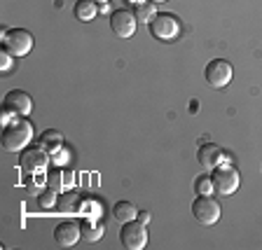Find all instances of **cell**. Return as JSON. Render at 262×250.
I'll return each mask as SVG.
<instances>
[{
    "mask_svg": "<svg viewBox=\"0 0 262 250\" xmlns=\"http://www.w3.org/2000/svg\"><path fill=\"white\" fill-rule=\"evenodd\" d=\"M80 232H82V239L89 241V243H94V241H98L101 236H103V224L101 222H94V220H82L80 222Z\"/></svg>",
    "mask_w": 262,
    "mask_h": 250,
    "instance_id": "cell-15",
    "label": "cell"
},
{
    "mask_svg": "<svg viewBox=\"0 0 262 250\" xmlns=\"http://www.w3.org/2000/svg\"><path fill=\"white\" fill-rule=\"evenodd\" d=\"M47 166H49V152L42 145L24 147L21 150V157H19V169L21 171L35 175V173H42Z\"/></svg>",
    "mask_w": 262,
    "mask_h": 250,
    "instance_id": "cell-5",
    "label": "cell"
},
{
    "mask_svg": "<svg viewBox=\"0 0 262 250\" xmlns=\"http://www.w3.org/2000/svg\"><path fill=\"white\" fill-rule=\"evenodd\" d=\"M96 3H101V5H105V3H108V0H96Z\"/></svg>",
    "mask_w": 262,
    "mask_h": 250,
    "instance_id": "cell-25",
    "label": "cell"
},
{
    "mask_svg": "<svg viewBox=\"0 0 262 250\" xmlns=\"http://www.w3.org/2000/svg\"><path fill=\"white\" fill-rule=\"evenodd\" d=\"M3 47L5 52H10L14 59L19 56H26L33 49V35L24 28H10V31L3 33Z\"/></svg>",
    "mask_w": 262,
    "mask_h": 250,
    "instance_id": "cell-3",
    "label": "cell"
},
{
    "mask_svg": "<svg viewBox=\"0 0 262 250\" xmlns=\"http://www.w3.org/2000/svg\"><path fill=\"white\" fill-rule=\"evenodd\" d=\"M7 56H12L10 52H3V59H0V68H5V71L10 68V59H7Z\"/></svg>",
    "mask_w": 262,
    "mask_h": 250,
    "instance_id": "cell-22",
    "label": "cell"
},
{
    "mask_svg": "<svg viewBox=\"0 0 262 250\" xmlns=\"http://www.w3.org/2000/svg\"><path fill=\"white\" fill-rule=\"evenodd\" d=\"M199 194H211L213 192V180L208 178V175H202V178L196 180V187H194Z\"/></svg>",
    "mask_w": 262,
    "mask_h": 250,
    "instance_id": "cell-21",
    "label": "cell"
},
{
    "mask_svg": "<svg viewBox=\"0 0 262 250\" xmlns=\"http://www.w3.org/2000/svg\"><path fill=\"white\" fill-rule=\"evenodd\" d=\"M54 239H56V243L63 245V248L75 245L77 241L82 239L80 224L73 222V220H63V222H59V224H56V229H54Z\"/></svg>",
    "mask_w": 262,
    "mask_h": 250,
    "instance_id": "cell-12",
    "label": "cell"
},
{
    "mask_svg": "<svg viewBox=\"0 0 262 250\" xmlns=\"http://www.w3.org/2000/svg\"><path fill=\"white\" fill-rule=\"evenodd\" d=\"M192 215L199 224L204 227H211L220 220V203L213 199L211 194H199L192 203Z\"/></svg>",
    "mask_w": 262,
    "mask_h": 250,
    "instance_id": "cell-2",
    "label": "cell"
},
{
    "mask_svg": "<svg viewBox=\"0 0 262 250\" xmlns=\"http://www.w3.org/2000/svg\"><path fill=\"white\" fill-rule=\"evenodd\" d=\"M38 201H40L42 208H54L56 206V192L47 187V192H42V194L38 196Z\"/></svg>",
    "mask_w": 262,
    "mask_h": 250,
    "instance_id": "cell-20",
    "label": "cell"
},
{
    "mask_svg": "<svg viewBox=\"0 0 262 250\" xmlns=\"http://www.w3.org/2000/svg\"><path fill=\"white\" fill-rule=\"evenodd\" d=\"M124 3H131V5H141L143 0H124Z\"/></svg>",
    "mask_w": 262,
    "mask_h": 250,
    "instance_id": "cell-24",
    "label": "cell"
},
{
    "mask_svg": "<svg viewBox=\"0 0 262 250\" xmlns=\"http://www.w3.org/2000/svg\"><path fill=\"white\" fill-rule=\"evenodd\" d=\"M134 14H136V19L138 21H143V24H150L152 21V16L157 14V12H155V0H143L141 5H136V12H134Z\"/></svg>",
    "mask_w": 262,
    "mask_h": 250,
    "instance_id": "cell-19",
    "label": "cell"
},
{
    "mask_svg": "<svg viewBox=\"0 0 262 250\" xmlns=\"http://www.w3.org/2000/svg\"><path fill=\"white\" fill-rule=\"evenodd\" d=\"M5 110L10 115H16V117H26V115L33 110V101L26 92L14 89V92H10L5 96Z\"/></svg>",
    "mask_w": 262,
    "mask_h": 250,
    "instance_id": "cell-10",
    "label": "cell"
},
{
    "mask_svg": "<svg viewBox=\"0 0 262 250\" xmlns=\"http://www.w3.org/2000/svg\"><path fill=\"white\" fill-rule=\"evenodd\" d=\"M80 196L75 194V192H63V194H59V199H56V208H59L61 213H77L80 211Z\"/></svg>",
    "mask_w": 262,
    "mask_h": 250,
    "instance_id": "cell-14",
    "label": "cell"
},
{
    "mask_svg": "<svg viewBox=\"0 0 262 250\" xmlns=\"http://www.w3.org/2000/svg\"><path fill=\"white\" fill-rule=\"evenodd\" d=\"M204 77H206V82L211 84V87L223 89V87H227L229 82H232V77H234V71H232V63H229V61L215 59V61H211V63L206 65Z\"/></svg>",
    "mask_w": 262,
    "mask_h": 250,
    "instance_id": "cell-8",
    "label": "cell"
},
{
    "mask_svg": "<svg viewBox=\"0 0 262 250\" xmlns=\"http://www.w3.org/2000/svg\"><path fill=\"white\" fill-rule=\"evenodd\" d=\"M40 145H42L49 154L59 152L61 145H63V136H61V131H56V129H47V131L42 133V136H40Z\"/></svg>",
    "mask_w": 262,
    "mask_h": 250,
    "instance_id": "cell-13",
    "label": "cell"
},
{
    "mask_svg": "<svg viewBox=\"0 0 262 250\" xmlns=\"http://www.w3.org/2000/svg\"><path fill=\"white\" fill-rule=\"evenodd\" d=\"M96 0H77L75 3V16L80 19V21H92V19H96Z\"/></svg>",
    "mask_w": 262,
    "mask_h": 250,
    "instance_id": "cell-17",
    "label": "cell"
},
{
    "mask_svg": "<svg viewBox=\"0 0 262 250\" xmlns=\"http://www.w3.org/2000/svg\"><path fill=\"white\" fill-rule=\"evenodd\" d=\"M155 3H166V0H155Z\"/></svg>",
    "mask_w": 262,
    "mask_h": 250,
    "instance_id": "cell-26",
    "label": "cell"
},
{
    "mask_svg": "<svg viewBox=\"0 0 262 250\" xmlns=\"http://www.w3.org/2000/svg\"><path fill=\"white\" fill-rule=\"evenodd\" d=\"M71 180H73V175H71V173H61V171H49V175H47V187H49V190H54V192H59V187L71 185Z\"/></svg>",
    "mask_w": 262,
    "mask_h": 250,
    "instance_id": "cell-18",
    "label": "cell"
},
{
    "mask_svg": "<svg viewBox=\"0 0 262 250\" xmlns=\"http://www.w3.org/2000/svg\"><path fill=\"white\" fill-rule=\"evenodd\" d=\"M120 243L124 245L126 250H141L147 245V229L145 222H136V220H129L124 222L120 232Z\"/></svg>",
    "mask_w": 262,
    "mask_h": 250,
    "instance_id": "cell-7",
    "label": "cell"
},
{
    "mask_svg": "<svg viewBox=\"0 0 262 250\" xmlns=\"http://www.w3.org/2000/svg\"><path fill=\"white\" fill-rule=\"evenodd\" d=\"M147 26H150L152 38L162 40V42H171V40L178 38V33H180V26H178V21H176V16L166 14V12L155 14L152 21L147 24Z\"/></svg>",
    "mask_w": 262,
    "mask_h": 250,
    "instance_id": "cell-6",
    "label": "cell"
},
{
    "mask_svg": "<svg viewBox=\"0 0 262 250\" xmlns=\"http://www.w3.org/2000/svg\"><path fill=\"white\" fill-rule=\"evenodd\" d=\"M138 218H141V222H150V213H147V211H143V213H138Z\"/></svg>",
    "mask_w": 262,
    "mask_h": 250,
    "instance_id": "cell-23",
    "label": "cell"
},
{
    "mask_svg": "<svg viewBox=\"0 0 262 250\" xmlns=\"http://www.w3.org/2000/svg\"><path fill=\"white\" fill-rule=\"evenodd\" d=\"M31 138H33V126L24 117L5 124V129H3V147L10 150V152H21L24 147L31 143Z\"/></svg>",
    "mask_w": 262,
    "mask_h": 250,
    "instance_id": "cell-1",
    "label": "cell"
},
{
    "mask_svg": "<svg viewBox=\"0 0 262 250\" xmlns=\"http://www.w3.org/2000/svg\"><path fill=\"white\" fill-rule=\"evenodd\" d=\"M196 162H199L202 169L213 171L215 166H220V164L225 162V152L215 143H204V145L196 150Z\"/></svg>",
    "mask_w": 262,
    "mask_h": 250,
    "instance_id": "cell-11",
    "label": "cell"
},
{
    "mask_svg": "<svg viewBox=\"0 0 262 250\" xmlns=\"http://www.w3.org/2000/svg\"><path fill=\"white\" fill-rule=\"evenodd\" d=\"M113 215H115V220H120V222H129V220H136L138 208L131 201H117L113 206Z\"/></svg>",
    "mask_w": 262,
    "mask_h": 250,
    "instance_id": "cell-16",
    "label": "cell"
},
{
    "mask_svg": "<svg viewBox=\"0 0 262 250\" xmlns=\"http://www.w3.org/2000/svg\"><path fill=\"white\" fill-rule=\"evenodd\" d=\"M213 190L218 192V194L227 196V194H234L236 187H239V171L234 169V166H227V164H220V166H215L213 169Z\"/></svg>",
    "mask_w": 262,
    "mask_h": 250,
    "instance_id": "cell-4",
    "label": "cell"
},
{
    "mask_svg": "<svg viewBox=\"0 0 262 250\" xmlns=\"http://www.w3.org/2000/svg\"><path fill=\"white\" fill-rule=\"evenodd\" d=\"M136 26H138V19L134 12L129 10H115L110 14V28H113L115 35L120 38H131L136 33Z\"/></svg>",
    "mask_w": 262,
    "mask_h": 250,
    "instance_id": "cell-9",
    "label": "cell"
}]
</instances>
